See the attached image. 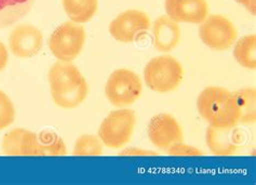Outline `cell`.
I'll return each instance as SVG.
<instances>
[{
	"label": "cell",
	"mask_w": 256,
	"mask_h": 185,
	"mask_svg": "<svg viewBox=\"0 0 256 185\" xmlns=\"http://www.w3.org/2000/svg\"><path fill=\"white\" fill-rule=\"evenodd\" d=\"M197 108L208 126L232 128L239 125L234 94L223 87L211 86L204 89L198 95Z\"/></svg>",
	"instance_id": "obj_1"
},
{
	"label": "cell",
	"mask_w": 256,
	"mask_h": 185,
	"mask_svg": "<svg viewBox=\"0 0 256 185\" xmlns=\"http://www.w3.org/2000/svg\"><path fill=\"white\" fill-rule=\"evenodd\" d=\"M184 78V68L172 56L152 58L144 68V80L150 90L158 93L175 91Z\"/></svg>",
	"instance_id": "obj_2"
},
{
	"label": "cell",
	"mask_w": 256,
	"mask_h": 185,
	"mask_svg": "<svg viewBox=\"0 0 256 185\" xmlns=\"http://www.w3.org/2000/svg\"><path fill=\"white\" fill-rule=\"evenodd\" d=\"M136 125V112L124 107L119 108L104 118L98 128V136L106 147L121 148L131 141Z\"/></svg>",
	"instance_id": "obj_3"
},
{
	"label": "cell",
	"mask_w": 256,
	"mask_h": 185,
	"mask_svg": "<svg viewBox=\"0 0 256 185\" xmlns=\"http://www.w3.org/2000/svg\"><path fill=\"white\" fill-rule=\"evenodd\" d=\"M86 39V33L82 24L64 22L52 32L48 40L51 53L58 61L72 62L82 53Z\"/></svg>",
	"instance_id": "obj_4"
},
{
	"label": "cell",
	"mask_w": 256,
	"mask_h": 185,
	"mask_svg": "<svg viewBox=\"0 0 256 185\" xmlns=\"http://www.w3.org/2000/svg\"><path fill=\"white\" fill-rule=\"evenodd\" d=\"M142 91L143 84L140 76L128 68L114 71L105 85L107 100L118 108L132 105L140 99Z\"/></svg>",
	"instance_id": "obj_5"
},
{
	"label": "cell",
	"mask_w": 256,
	"mask_h": 185,
	"mask_svg": "<svg viewBox=\"0 0 256 185\" xmlns=\"http://www.w3.org/2000/svg\"><path fill=\"white\" fill-rule=\"evenodd\" d=\"M202 43L214 51H226L238 38V31L230 20L222 15H208L199 26Z\"/></svg>",
	"instance_id": "obj_6"
},
{
	"label": "cell",
	"mask_w": 256,
	"mask_h": 185,
	"mask_svg": "<svg viewBox=\"0 0 256 185\" xmlns=\"http://www.w3.org/2000/svg\"><path fill=\"white\" fill-rule=\"evenodd\" d=\"M150 27V20L145 12L130 9L114 18L108 27L112 37L121 44H132L143 37Z\"/></svg>",
	"instance_id": "obj_7"
},
{
	"label": "cell",
	"mask_w": 256,
	"mask_h": 185,
	"mask_svg": "<svg viewBox=\"0 0 256 185\" xmlns=\"http://www.w3.org/2000/svg\"><path fill=\"white\" fill-rule=\"evenodd\" d=\"M147 132L152 145L162 150L184 140L183 129L178 121L168 113L154 115L148 123Z\"/></svg>",
	"instance_id": "obj_8"
},
{
	"label": "cell",
	"mask_w": 256,
	"mask_h": 185,
	"mask_svg": "<svg viewBox=\"0 0 256 185\" xmlns=\"http://www.w3.org/2000/svg\"><path fill=\"white\" fill-rule=\"evenodd\" d=\"M44 45V35L32 24H20L12 30L9 36V49L13 56L30 59L37 56Z\"/></svg>",
	"instance_id": "obj_9"
},
{
	"label": "cell",
	"mask_w": 256,
	"mask_h": 185,
	"mask_svg": "<svg viewBox=\"0 0 256 185\" xmlns=\"http://www.w3.org/2000/svg\"><path fill=\"white\" fill-rule=\"evenodd\" d=\"M166 17L176 23L200 24L208 16L206 0H166Z\"/></svg>",
	"instance_id": "obj_10"
},
{
	"label": "cell",
	"mask_w": 256,
	"mask_h": 185,
	"mask_svg": "<svg viewBox=\"0 0 256 185\" xmlns=\"http://www.w3.org/2000/svg\"><path fill=\"white\" fill-rule=\"evenodd\" d=\"M206 145L213 155L232 156L242 143V134L237 127L216 128L208 126L206 134Z\"/></svg>",
	"instance_id": "obj_11"
},
{
	"label": "cell",
	"mask_w": 256,
	"mask_h": 185,
	"mask_svg": "<svg viewBox=\"0 0 256 185\" xmlns=\"http://www.w3.org/2000/svg\"><path fill=\"white\" fill-rule=\"evenodd\" d=\"M2 150L8 156H39L38 133L24 128L13 129L4 136Z\"/></svg>",
	"instance_id": "obj_12"
},
{
	"label": "cell",
	"mask_w": 256,
	"mask_h": 185,
	"mask_svg": "<svg viewBox=\"0 0 256 185\" xmlns=\"http://www.w3.org/2000/svg\"><path fill=\"white\" fill-rule=\"evenodd\" d=\"M84 79L79 68L72 62L58 61L51 66L48 74L51 94L70 91L82 84Z\"/></svg>",
	"instance_id": "obj_13"
},
{
	"label": "cell",
	"mask_w": 256,
	"mask_h": 185,
	"mask_svg": "<svg viewBox=\"0 0 256 185\" xmlns=\"http://www.w3.org/2000/svg\"><path fill=\"white\" fill-rule=\"evenodd\" d=\"M180 27L169 17L161 16L154 22V47L160 52H170L180 41Z\"/></svg>",
	"instance_id": "obj_14"
},
{
	"label": "cell",
	"mask_w": 256,
	"mask_h": 185,
	"mask_svg": "<svg viewBox=\"0 0 256 185\" xmlns=\"http://www.w3.org/2000/svg\"><path fill=\"white\" fill-rule=\"evenodd\" d=\"M35 0H0V30L20 22L28 15Z\"/></svg>",
	"instance_id": "obj_15"
},
{
	"label": "cell",
	"mask_w": 256,
	"mask_h": 185,
	"mask_svg": "<svg viewBox=\"0 0 256 185\" xmlns=\"http://www.w3.org/2000/svg\"><path fill=\"white\" fill-rule=\"evenodd\" d=\"M238 109L239 125H251L256 121L255 88H242L232 92Z\"/></svg>",
	"instance_id": "obj_16"
},
{
	"label": "cell",
	"mask_w": 256,
	"mask_h": 185,
	"mask_svg": "<svg viewBox=\"0 0 256 185\" xmlns=\"http://www.w3.org/2000/svg\"><path fill=\"white\" fill-rule=\"evenodd\" d=\"M63 9L72 22L84 24L96 15L98 0H62Z\"/></svg>",
	"instance_id": "obj_17"
},
{
	"label": "cell",
	"mask_w": 256,
	"mask_h": 185,
	"mask_svg": "<svg viewBox=\"0 0 256 185\" xmlns=\"http://www.w3.org/2000/svg\"><path fill=\"white\" fill-rule=\"evenodd\" d=\"M234 58L237 63L246 70L256 68V36L254 34L240 38L234 43Z\"/></svg>",
	"instance_id": "obj_18"
},
{
	"label": "cell",
	"mask_w": 256,
	"mask_h": 185,
	"mask_svg": "<svg viewBox=\"0 0 256 185\" xmlns=\"http://www.w3.org/2000/svg\"><path fill=\"white\" fill-rule=\"evenodd\" d=\"M88 94H89V86H88V82L84 79L82 84L70 91L51 95L53 102L58 107L64 109H72L82 105L88 98Z\"/></svg>",
	"instance_id": "obj_19"
},
{
	"label": "cell",
	"mask_w": 256,
	"mask_h": 185,
	"mask_svg": "<svg viewBox=\"0 0 256 185\" xmlns=\"http://www.w3.org/2000/svg\"><path fill=\"white\" fill-rule=\"evenodd\" d=\"M39 156H64L67 154L66 144L54 132L42 131L38 133Z\"/></svg>",
	"instance_id": "obj_20"
},
{
	"label": "cell",
	"mask_w": 256,
	"mask_h": 185,
	"mask_svg": "<svg viewBox=\"0 0 256 185\" xmlns=\"http://www.w3.org/2000/svg\"><path fill=\"white\" fill-rule=\"evenodd\" d=\"M103 152V143L98 136L84 134L77 139L72 154L75 156H100Z\"/></svg>",
	"instance_id": "obj_21"
},
{
	"label": "cell",
	"mask_w": 256,
	"mask_h": 185,
	"mask_svg": "<svg viewBox=\"0 0 256 185\" xmlns=\"http://www.w3.org/2000/svg\"><path fill=\"white\" fill-rule=\"evenodd\" d=\"M16 119V107L4 91L0 90V130L11 126Z\"/></svg>",
	"instance_id": "obj_22"
},
{
	"label": "cell",
	"mask_w": 256,
	"mask_h": 185,
	"mask_svg": "<svg viewBox=\"0 0 256 185\" xmlns=\"http://www.w3.org/2000/svg\"><path fill=\"white\" fill-rule=\"evenodd\" d=\"M166 152L170 156H204V153L201 149L197 148L194 145H190L184 142L175 143L171 147L168 148Z\"/></svg>",
	"instance_id": "obj_23"
},
{
	"label": "cell",
	"mask_w": 256,
	"mask_h": 185,
	"mask_svg": "<svg viewBox=\"0 0 256 185\" xmlns=\"http://www.w3.org/2000/svg\"><path fill=\"white\" fill-rule=\"evenodd\" d=\"M120 155L124 156H157L158 153L154 150L144 149L140 147H126L124 150H121Z\"/></svg>",
	"instance_id": "obj_24"
},
{
	"label": "cell",
	"mask_w": 256,
	"mask_h": 185,
	"mask_svg": "<svg viewBox=\"0 0 256 185\" xmlns=\"http://www.w3.org/2000/svg\"><path fill=\"white\" fill-rule=\"evenodd\" d=\"M9 62V52L6 47L0 41V73L6 70Z\"/></svg>",
	"instance_id": "obj_25"
},
{
	"label": "cell",
	"mask_w": 256,
	"mask_h": 185,
	"mask_svg": "<svg viewBox=\"0 0 256 185\" xmlns=\"http://www.w3.org/2000/svg\"><path fill=\"white\" fill-rule=\"evenodd\" d=\"M234 2L244 6L246 10L253 17L256 15V0H234Z\"/></svg>",
	"instance_id": "obj_26"
}]
</instances>
